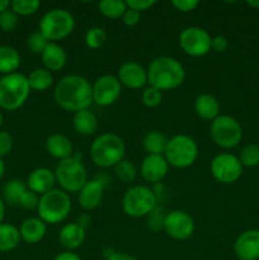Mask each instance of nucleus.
<instances>
[{
    "label": "nucleus",
    "mask_w": 259,
    "mask_h": 260,
    "mask_svg": "<svg viewBox=\"0 0 259 260\" xmlns=\"http://www.w3.org/2000/svg\"><path fill=\"white\" fill-rule=\"evenodd\" d=\"M53 98L58 107L68 112L88 109L93 103L91 84L81 75H66L56 84Z\"/></svg>",
    "instance_id": "1"
},
{
    "label": "nucleus",
    "mask_w": 259,
    "mask_h": 260,
    "mask_svg": "<svg viewBox=\"0 0 259 260\" xmlns=\"http://www.w3.org/2000/svg\"><path fill=\"white\" fill-rule=\"evenodd\" d=\"M146 70L149 86L160 91L177 89L185 79L184 66L177 58L170 56H159L154 58Z\"/></svg>",
    "instance_id": "2"
},
{
    "label": "nucleus",
    "mask_w": 259,
    "mask_h": 260,
    "mask_svg": "<svg viewBox=\"0 0 259 260\" xmlns=\"http://www.w3.org/2000/svg\"><path fill=\"white\" fill-rule=\"evenodd\" d=\"M126 152V145L123 140L116 134L106 132L102 134L91 142L90 159L96 167L102 169L114 168L122 161Z\"/></svg>",
    "instance_id": "3"
},
{
    "label": "nucleus",
    "mask_w": 259,
    "mask_h": 260,
    "mask_svg": "<svg viewBox=\"0 0 259 260\" xmlns=\"http://www.w3.org/2000/svg\"><path fill=\"white\" fill-rule=\"evenodd\" d=\"M29 94L30 86L27 76L23 74L13 73L0 78V109L17 111L24 106Z\"/></svg>",
    "instance_id": "4"
},
{
    "label": "nucleus",
    "mask_w": 259,
    "mask_h": 260,
    "mask_svg": "<svg viewBox=\"0 0 259 260\" xmlns=\"http://www.w3.org/2000/svg\"><path fill=\"white\" fill-rule=\"evenodd\" d=\"M56 183L66 193H79L88 182V173L81 161V155H75L58 161L55 169Z\"/></svg>",
    "instance_id": "5"
},
{
    "label": "nucleus",
    "mask_w": 259,
    "mask_h": 260,
    "mask_svg": "<svg viewBox=\"0 0 259 260\" xmlns=\"http://www.w3.org/2000/svg\"><path fill=\"white\" fill-rule=\"evenodd\" d=\"M38 216L48 225H55L66 220L71 211V200L69 193L62 189H52L40 196L38 202Z\"/></svg>",
    "instance_id": "6"
},
{
    "label": "nucleus",
    "mask_w": 259,
    "mask_h": 260,
    "mask_svg": "<svg viewBox=\"0 0 259 260\" xmlns=\"http://www.w3.org/2000/svg\"><path fill=\"white\" fill-rule=\"evenodd\" d=\"M169 167L185 169L196 162L198 157V145L193 137L188 135H175L168 140L164 151Z\"/></svg>",
    "instance_id": "7"
},
{
    "label": "nucleus",
    "mask_w": 259,
    "mask_h": 260,
    "mask_svg": "<svg viewBox=\"0 0 259 260\" xmlns=\"http://www.w3.org/2000/svg\"><path fill=\"white\" fill-rule=\"evenodd\" d=\"M75 18L69 10L55 8L42 15L40 20V32L48 42H57L73 33Z\"/></svg>",
    "instance_id": "8"
},
{
    "label": "nucleus",
    "mask_w": 259,
    "mask_h": 260,
    "mask_svg": "<svg viewBox=\"0 0 259 260\" xmlns=\"http://www.w3.org/2000/svg\"><path fill=\"white\" fill-rule=\"evenodd\" d=\"M157 197L147 185H134L122 198V210L134 218L145 217L156 208Z\"/></svg>",
    "instance_id": "9"
},
{
    "label": "nucleus",
    "mask_w": 259,
    "mask_h": 260,
    "mask_svg": "<svg viewBox=\"0 0 259 260\" xmlns=\"http://www.w3.org/2000/svg\"><path fill=\"white\" fill-rule=\"evenodd\" d=\"M210 136L218 147L223 150L234 149L243 137V128L238 119L226 114H220L211 122Z\"/></svg>",
    "instance_id": "10"
},
{
    "label": "nucleus",
    "mask_w": 259,
    "mask_h": 260,
    "mask_svg": "<svg viewBox=\"0 0 259 260\" xmlns=\"http://www.w3.org/2000/svg\"><path fill=\"white\" fill-rule=\"evenodd\" d=\"M244 167L238 156L230 152H221L216 155L210 164L212 177L221 184H233L243 175Z\"/></svg>",
    "instance_id": "11"
},
{
    "label": "nucleus",
    "mask_w": 259,
    "mask_h": 260,
    "mask_svg": "<svg viewBox=\"0 0 259 260\" xmlns=\"http://www.w3.org/2000/svg\"><path fill=\"white\" fill-rule=\"evenodd\" d=\"M212 37L201 27H187L179 35V46L188 56L202 57L211 51Z\"/></svg>",
    "instance_id": "12"
},
{
    "label": "nucleus",
    "mask_w": 259,
    "mask_h": 260,
    "mask_svg": "<svg viewBox=\"0 0 259 260\" xmlns=\"http://www.w3.org/2000/svg\"><path fill=\"white\" fill-rule=\"evenodd\" d=\"M196 226L192 216L185 211L173 210L165 215L163 230L174 240H187L193 235Z\"/></svg>",
    "instance_id": "13"
},
{
    "label": "nucleus",
    "mask_w": 259,
    "mask_h": 260,
    "mask_svg": "<svg viewBox=\"0 0 259 260\" xmlns=\"http://www.w3.org/2000/svg\"><path fill=\"white\" fill-rule=\"evenodd\" d=\"M93 103L99 107H109L116 103L122 93V84L114 75H102L91 85Z\"/></svg>",
    "instance_id": "14"
},
{
    "label": "nucleus",
    "mask_w": 259,
    "mask_h": 260,
    "mask_svg": "<svg viewBox=\"0 0 259 260\" xmlns=\"http://www.w3.org/2000/svg\"><path fill=\"white\" fill-rule=\"evenodd\" d=\"M169 172V164L164 155H146L140 167V173L145 182L150 184H157L167 177Z\"/></svg>",
    "instance_id": "15"
},
{
    "label": "nucleus",
    "mask_w": 259,
    "mask_h": 260,
    "mask_svg": "<svg viewBox=\"0 0 259 260\" xmlns=\"http://www.w3.org/2000/svg\"><path fill=\"white\" fill-rule=\"evenodd\" d=\"M119 83L130 89H141L147 84V70L136 61H126L118 69Z\"/></svg>",
    "instance_id": "16"
},
{
    "label": "nucleus",
    "mask_w": 259,
    "mask_h": 260,
    "mask_svg": "<svg viewBox=\"0 0 259 260\" xmlns=\"http://www.w3.org/2000/svg\"><path fill=\"white\" fill-rule=\"evenodd\" d=\"M234 251L239 260L259 259V230H246L236 238Z\"/></svg>",
    "instance_id": "17"
},
{
    "label": "nucleus",
    "mask_w": 259,
    "mask_h": 260,
    "mask_svg": "<svg viewBox=\"0 0 259 260\" xmlns=\"http://www.w3.org/2000/svg\"><path fill=\"white\" fill-rule=\"evenodd\" d=\"M104 184L98 179H90L79 190V205L83 210L91 211L99 207L104 196Z\"/></svg>",
    "instance_id": "18"
},
{
    "label": "nucleus",
    "mask_w": 259,
    "mask_h": 260,
    "mask_svg": "<svg viewBox=\"0 0 259 260\" xmlns=\"http://www.w3.org/2000/svg\"><path fill=\"white\" fill-rule=\"evenodd\" d=\"M25 184H27L28 189L35 192L36 194H45V193L55 189V172H52L48 168H37V169L32 170V173L28 175Z\"/></svg>",
    "instance_id": "19"
},
{
    "label": "nucleus",
    "mask_w": 259,
    "mask_h": 260,
    "mask_svg": "<svg viewBox=\"0 0 259 260\" xmlns=\"http://www.w3.org/2000/svg\"><path fill=\"white\" fill-rule=\"evenodd\" d=\"M85 238L86 230L80 228L76 222L66 223L58 233V241L61 246L69 251H74L80 248L85 241Z\"/></svg>",
    "instance_id": "20"
},
{
    "label": "nucleus",
    "mask_w": 259,
    "mask_h": 260,
    "mask_svg": "<svg viewBox=\"0 0 259 260\" xmlns=\"http://www.w3.org/2000/svg\"><path fill=\"white\" fill-rule=\"evenodd\" d=\"M41 58H42V63L45 69L48 71H60L68 63V53H66L65 48L57 42H50L47 47L45 48L42 53H41Z\"/></svg>",
    "instance_id": "21"
},
{
    "label": "nucleus",
    "mask_w": 259,
    "mask_h": 260,
    "mask_svg": "<svg viewBox=\"0 0 259 260\" xmlns=\"http://www.w3.org/2000/svg\"><path fill=\"white\" fill-rule=\"evenodd\" d=\"M46 151L55 159H68L74 155V146L71 140L62 134H52L45 142Z\"/></svg>",
    "instance_id": "22"
},
{
    "label": "nucleus",
    "mask_w": 259,
    "mask_h": 260,
    "mask_svg": "<svg viewBox=\"0 0 259 260\" xmlns=\"http://www.w3.org/2000/svg\"><path fill=\"white\" fill-rule=\"evenodd\" d=\"M195 111L198 117L206 119V121L212 122L213 119H216L220 116V102L212 94H200L195 101Z\"/></svg>",
    "instance_id": "23"
},
{
    "label": "nucleus",
    "mask_w": 259,
    "mask_h": 260,
    "mask_svg": "<svg viewBox=\"0 0 259 260\" xmlns=\"http://www.w3.org/2000/svg\"><path fill=\"white\" fill-rule=\"evenodd\" d=\"M20 238L28 244H37L42 240L47 233V223L43 222L40 217L27 218L19 228Z\"/></svg>",
    "instance_id": "24"
},
{
    "label": "nucleus",
    "mask_w": 259,
    "mask_h": 260,
    "mask_svg": "<svg viewBox=\"0 0 259 260\" xmlns=\"http://www.w3.org/2000/svg\"><path fill=\"white\" fill-rule=\"evenodd\" d=\"M73 127L79 135L83 136H91L98 131L99 119L94 112L90 109H83L76 113H74L73 117Z\"/></svg>",
    "instance_id": "25"
},
{
    "label": "nucleus",
    "mask_w": 259,
    "mask_h": 260,
    "mask_svg": "<svg viewBox=\"0 0 259 260\" xmlns=\"http://www.w3.org/2000/svg\"><path fill=\"white\" fill-rule=\"evenodd\" d=\"M20 66V55L14 47L0 46V74L17 73Z\"/></svg>",
    "instance_id": "26"
},
{
    "label": "nucleus",
    "mask_w": 259,
    "mask_h": 260,
    "mask_svg": "<svg viewBox=\"0 0 259 260\" xmlns=\"http://www.w3.org/2000/svg\"><path fill=\"white\" fill-rule=\"evenodd\" d=\"M20 240L19 229L10 223H0V251L7 253V251L14 250L18 248Z\"/></svg>",
    "instance_id": "27"
},
{
    "label": "nucleus",
    "mask_w": 259,
    "mask_h": 260,
    "mask_svg": "<svg viewBox=\"0 0 259 260\" xmlns=\"http://www.w3.org/2000/svg\"><path fill=\"white\" fill-rule=\"evenodd\" d=\"M28 84L30 86V90L45 91L50 89L53 84V75L51 71L45 68H37L29 73L27 76Z\"/></svg>",
    "instance_id": "28"
},
{
    "label": "nucleus",
    "mask_w": 259,
    "mask_h": 260,
    "mask_svg": "<svg viewBox=\"0 0 259 260\" xmlns=\"http://www.w3.org/2000/svg\"><path fill=\"white\" fill-rule=\"evenodd\" d=\"M168 140L169 139H167L163 132L150 131L145 135L142 140V146L147 155H164Z\"/></svg>",
    "instance_id": "29"
},
{
    "label": "nucleus",
    "mask_w": 259,
    "mask_h": 260,
    "mask_svg": "<svg viewBox=\"0 0 259 260\" xmlns=\"http://www.w3.org/2000/svg\"><path fill=\"white\" fill-rule=\"evenodd\" d=\"M27 184L23 180L12 179L4 185L3 189V201L7 205L10 206H19V201L24 192L27 190Z\"/></svg>",
    "instance_id": "30"
},
{
    "label": "nucleus",
    "mask_w": 259,
    "mask_h": 260,
    "mask_svg": "<svg viewBox=\"0 0 259 260\" xmlns=\"http://www.w3.org/2000/svg\"><path fill=\"white\" fill-rule=\"evenodd\" d=\"M98 9L102 15L109 19L122 18L127 10V4L123 0H102L98 3Z\"/></svg>",
    "instance_id": "31"
},
{
    "label": "nucleus",
    "mask_w": 259,
    "mask_h": 260,
    "mask_svg": "<svg viewBox=\"0 0 259 260\" xmlns=\"http://www.w3.org/2000/svg\"><path fill=\"white\" fill-rule=\"evenodd\" d=\"M114 174H116L117 179L121 180L122 183H132L137 177V169L135 164L130 160H122L118 164L114 167Z\"/></svg>",
    "instance_id": "32"
},
{
    "label": "nucleus",
    "mask_w": 259,
    "mask_h": 260,
    "mask_svg": "<svg viewBox=\"0 0 259 260\" xmlns=\"http://www.w3.org/2000/svg\"><path fill=\"white\" fill-rule=\"evenodd\" d=\"M107 32L104 28L102 27H91L90 29L86 30L85 33V45L91 50H98V48L103 47L107 42Z\"/></svg>",
    "instance_id": "33"
},
{
    "label": "nucleus",
    "mask_w": 259,
    "mask_h": 260,
    "mask_svg": "<svg viewBox=\"0 0 259 260\" xmlns=\"http://www.w3.org/2000/svg\"><path fill=\"white\" fill-rule=\"evenodd\" d=\"M241 165L245 168H254L259 165V145L246 144L239 155Z\"/></svg>",
    "instance_id": "34"
},
{
    "label": "nucleus",
    "mask_w": 259,
    "mask_h": 260,
    "mask_svg": "<svg viewBox=\"0 0 259 260\" xmlns=\"http://www.w3.org/2000/svg\"><path fill=\"white\" fill-rule=\"evenodd\" d=\"M41 3L38 0H13L10 2V9L17 15H32L40 9Z\"/></svg>",
    "instance_id": "35"
},
{
    "label": "nucleus",
    "mask_w": 259,
    "mask_h": 260,
    "mask_svg": "<svg viewBox=\"0 0 259 260\" xmlns=\"http://www.w3.org/2000/svg\"><path fill=\"white\" fill-rule=\"evenodd\" d=\"M48 41L40 30L37 32H33L28 36L27 38V46L29 48V51L32 53H36V55H41V53L45 51V48L47 47Z\"/></svg>",
    "instance_id": "36"
},
{
    "label": "nucleus",
    "mask_w": 259,
    "mask_h": 260,
    "mask_svg": "<svg viewBox=\"0 0 259 260\" xmlns=\"http://www.w3.org/2000/svg\"><path fill=\"white\" fill-rule=\"evenodd\" d=\"M141 101L144 103V106H146L147 108H156V107H159L161 104L163 91L157 90V89L152 88V86H147L142 91Z\"/></svg>",
    "instance_id": "37"
},
{
    "label": "nucleus",
    "mask_w": 259,
    "mask_h": 260,
    "mask_svg": "<svg viewBox=\"0 0 259 260\" xmlns=\"http://www.w3.org/2000/svg\"><path fill=\"white\" fill-rule=\"evenodd\" d=\"M19 18L13 12L12 9H8L0 14V28L4 32H13L18 27Z\"/></svg>",
    "instance_id": "38"
},
{
    "label": "nucleus",
    "mask_w": 259,
    "mask_h": 260,
    "mask_svg": "<svg viewBox=\"0 0 259 260\" xmlns=\"http://www.w3.org/2000/svg\"><path fill=\"white\" fill-rule=\"evenodd\" d=\"M165 215H167V213H165L163 210H160V212H159V208H157V206H156V208H155V210L152 211L150 215L146 216L147 228H149L151 231H154V233L163 230V228H164Z\"/></svg>",
    "instance_id": "39"
},
{
    "label": "nucleus",
    "mask_w": 259,
    "mask_h": 260,
    "mask_svg": "<svg viewBox=\"0 0 259 260\" xmlns=\"http://www.w3.org/2000/svg\"><path fill=\"white\" fill-rule=\"evenodd\" d=\"M38 202H40V196L36 194L32 190L27 189L20 198L19 206L24 210H37Z\"/></svg>",
    "instance_id": "40"
},
{
    "label": "nucleus",
    "mask_w": 259,
    "mask_h": 260,
    "mask_svg": "<svg viewBox=\"0 0 259 260\" xmlns=\"http://www.w3.org/2000/svg\"><path fill=\"white\" fill-rule=\"evenodd\" d=\"M14 146V139L12 134L8 131H0V157H4L10 154Z\"/></svg>",
    "instance_id": "41"
},
{
    "label": "nucleus",
    "mask_w": 259,
    "mask_h": 260,
    "mask_svg": "<svg viewBox=\"0 0 259 260\" xmlns=\"http://www.w3.org/2000/svg\"><path fill=\"white\" fill-rule=\"evenodd\" d=\"M126 4L127 8H130V9H134L136 12L141 13L144 10H147L154 7L156 2L155 0H127Z\"/></svg>",
    "instance_id": "42"
},
{
    "label": "nucleus",
    "mask_w": 259,
    "mask_h": 260,
    "mask_svg": "<svg viewBox=\"0 0 259 260\" xmlns=\"http://www.w3.org/2000/svg\"><path fill=\"white\" fill-rule=\"evenodd\" d=\"M140 19H141V13L136 12L134 9H130V8H127L124 14L122 15V22L127 27H134V25L139 24Z\"/></svg>",
    "instance_id": "43"
},
{
    "label": "nucleus",
    "mask_w": 259,
    "mask_h": 260,
    "mask_svg": "<svg viewBox=\"0 0 259 260\" xmlns=\"http://www.w3.org/2000/svg\"><path fill=\"white\" fill-rule=\"evenodd\" d=\"M172 5L179 12L189 13L198 7V2L197 0H173Z\"/></svg>",
    "instance_id": "44"
},
{
    "label": "nucleus",
    "mask_w": 259,
    "mask_h": 260,
    "mask_svg": "<svg viewBox=\"0 0 259 260\" xmlns=\"http://www.w3.org/2000/svg\"><path fill=\"white\" fill-rule=\"evenodd\" d=\"M229 41L225 36H215L211 41V50L216 53H222L228 50Z\"/></svg>",
    "instance_id": "45"
},
{
    "label": "nucleus",
    "mask_w": 259,
    "mask_h": 260,
    "mask_svg": "<svg viewBox=\"0 0 259 260\" xmlns=\"http://www.w3.org/2000/svg\"><path fill=\"white\" fill-rule=\"evenodd\" d=\"M104 258L106 260H139L134 255H130L126 253H119V251L113 250L112 248H108L104 250Z\"/></svg>",
    "instance_id": "46"
},
{
    "label": "nucleus",
    "mask_w": 259,
    "mask_h": 260,
    "mask_svg": "<svg viewBox=\"0 0 259 260\" xmlns=\"http://www.w3.org/2000/svg\"><path fill=\"white\" fill-rule=\"evenodd\" d=\"M53 260H81V258L78 254L74 253V251L65 250L62 251V253H58L57 255L53 258Z\"/></svg>",
    "instance_id": "47"
},
{
    "label": "nucleus",
    "mask_w": 259,
    "mask_h": 260,
    "mask_svg": "<svg viewBox=\"0 0 259 260\" xmlns=\"http://www.w3.org/2000/svg\"><path fill=\"white\" fill-rule=\"evenodd\" d=\"M90 222H91V218L88 213H83V215L79 216L78 220H76V223H78L80 228H83L84 230H86V229L90 226Z\"/></svg>",
    "instance_id": "48"
},
{
    "label": "nucleus",
    "mask_w": 259,
    "mask_h": 260,
    "mask_svg": "<svg viewBox=\"0 0 259 260\" xmlns=\"http://www.w3.org/2000/svg\"><path fill=\"white\" fill-rule=\"evenodd\" d=\"M5 217V202L3 201V198L0 197V223H3Z\"/></svg>",
    "instance_id": "49"
},
{
    "label": "nucleus",
    "mask_w": 259,
    "mask_h": 260,
    "mask_svg": "<svg viewBox=\"0 0 259 260\" xmlns=\"http://www.w3.org/2000/svg\"><path fill=\"white\" fill-rule=\"evenodd\" d=\"M10 8V2L9 0H0V14L5 10H8Z\"/></svg>",
    "instance_id": "50"
},
{
    "label": "nucleus",
    "mask_w": 259,
    "mask_h": 260,
    "mask_svg": "<svg viewBox=\"0 0 259 260\" xmlns=\"http://www.w3.org/2000/svg\"><path fill=\"white\" fill-rule=\"evenodd\" d=\"M246 4H248L249 7L254 8V9L259 10V0H248V2H246Z\"/></svg>",
    "instance_id": "51"
},
{
    "label": "nucleus",
    "mask_w": 259,
    "mask_h": 260,
    "mask_svg": "<svg viewBox=\"0 0 259 260\" xmlns=\"http://www.w3.org/2000/svg\"><path fill=\"white\" fill-rule=\"evenodd\" d=\"M4 174H5V162H4V160L0 157V180L3 179Z\"/></svg>",
    "instance_id": "52"
},
{
    "label": "nucleus",
    "mask_w": 259,
    "mask_h": 260,
    "mask_svg": "<svg viewBox=\"0 0 259 260\" xmlns=\"http://www.w3.org/2000/svg\"><path fill=\"white\" fill-rule=\"evenodd\" d=\"M2 123H3V112L2 109H0V126H2Z\"/></svg>",
    "instance_id": "53"
}]
</instances>
